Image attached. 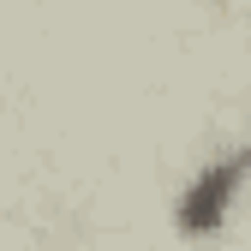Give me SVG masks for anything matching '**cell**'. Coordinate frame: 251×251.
I'll return each mask as SVG.
<instances>
[{"label": "cell", "instance_id": "obj_1", "mask_svg": "<svg viewBox=\"0 0 251 251\" xmlns=\"http://www.w3.org/2000/svg\"><path fill=\"white\" fill-rule=\"evenodd\" d=\"M245 174H251V150H233V155H222L215 168H203L198 185L179 198V227H185V233L222 227V215H227V203H233V192H239Z\"/></svg>", "mask_w": 251, "mask_h": 251}]
</instances>
